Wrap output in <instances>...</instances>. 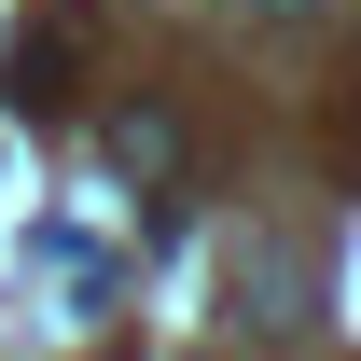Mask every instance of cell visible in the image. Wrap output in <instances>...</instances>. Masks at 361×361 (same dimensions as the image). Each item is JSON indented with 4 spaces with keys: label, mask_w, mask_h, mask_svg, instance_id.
I'll use <instances>...</instances> for the list:
<instances>
[{
    "label": "cell",
    "mask_w": 361,
    "mask_h": 361,
    "mask_svg": "<svg viewBox=\"0 0 361 361\" xmlns=\"http://www.w3.org/2000/svg\"><path fill=\"white\" fill-rule=\"evenodd\" d=\"M111 167L126 180H180V126L167 111H111Z\"/></svg>",
    "instance_id": "cell-1"
},
{
    "label": "cell",
    "mask_w": 361,
    "mask_h": 361,
    "mask_svg": "<svg viewBox=\"0 0 361 361\" xmlns=\"http://www.w3.org/2000/svg\"><path fill=\"white\" fill-rule=\"evenodd\" d=\"M278 14H306V0H278Z\"/></svg>",
    "instance_id": "cell-2"
}]
</instances>
